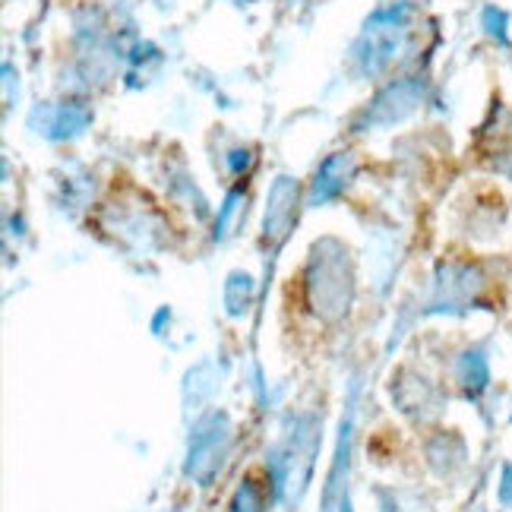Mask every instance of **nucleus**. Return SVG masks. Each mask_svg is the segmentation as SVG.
I'll return each mask as SVG.
<instances>
[{"label":"nucleus","instance_id":"obj_7","mask_svg":"<svg viewBox=\"0 0 512 512\" xmlns=\"http://www.w3.org/2000/svg\"><path fill=\"white\" fill-rule=\"evenodd\" d=\"M253 298V282H250V275H231L228 285H225V307L231 317H238V313L247 310Z\"/></svg>","mask_w":512,"mask_h":512},{"label":"nucleus","instance_id":"obj_1","mask_svg":"<svg viewBox=\"0 0 512 512\" xmlns=\"http://www.w3.org/2000/svg\"><path fill=\"white\" fill-rule=\"evenodd\" d=\"M310 304L320 313L323 320H339L348 313L354 282H351V269L345 263V256H323L317 253L310 263Z\"/></svg>","mask_w":512,"mask_h":512},{"label":"nucleus","instance_id":"obj_10","mask_svg":"<svg viewBox=\"0 0 512 512\" xmlns=\"http://www.w3.org/2000/svg\"><path fill=\"white\" fill-rule=\"evenodd\" d=\"M497 500L503 506H512V462H503L500 468V487H497Z\"/></svg>","mask_w":512,"mask_h":512},{"label":"nucleus","instance_id":"obj_5","mask_svg":"<svg viewBox=\"0 0 512 512\" xmlns=\"http://www.w3.org/2000/svg\"><path fill=\"white\" fill-rule=\"evenodd\" d=\"M456 380L465 389L468 399H481V392L490 386V361L484 348H468L456 361Z\"/></svg>","mask_w":512,"mask_h":512},{"label":"nucleus","instance_id":"obj_8","mask_svg":"<svg viewBox=\"0 0 512 512\" xmlns=\"http://www.w3.org/2000/svg\"><path fill=\"white\" fill-rule=\"evenodd\" d=\"M481 23H484L487 35H494L500 45H509V32H506V26H509V16H506L500 7H484V13H481Z\"/></svg>","mask_w":512,"mask_h":512},{"label":"nucleus","instance_id":"obj_4","mask_svg":"<svg viewBox=\"0 0 512 512\" xmlns=\"http://www.w3.org/2000/svg\"><path fill=\"white\" fill-rule=\"evenodd\" d=\"M294 196H298V187H294L291 177H279L269 193V209H266V238L272 244H279L294 219Z\"/></svg>","mask_w":512,"mask_h":512},{"label":"nucleus","instance_id":"obj_2","mask_svg":"<svg viewBox=\"0 0 512 512\" xmlns=\"http://www.w3.org/2000/svg\"><path fill=\"white\" fill-rule=\"evenodd\" d=\"M231 443V427L225 415H206L193 430L190 456H187V475L200 484H209L212 475L219 471L225 452Z\"/></svg>","mask_w":512,"mask_h":512},{"label":"nucleus","instance_id":"obj_6","mask_svg":"<svg viewBox=\"0 0 512 512\" xmlns=\"http://www.w3.org/2000/svg\"><path fill=\"white\" fill-rule=\"evenodd\" d=\"M351 174H354V159H351V155H345V152L332 155V159L320 168L317 184H313V203H323V200H329V196H336L348 184Z\"/></svg>","mask_w":512,"mask_h":512},{"label":"nucleus","instance_id":"obj_9","mask_svg":"<svg viewBox=\"0 0 512 512\" xmlns=\"http://www.w3.org/2000/svg\"><path fill=\"white\" fill-rule=\"evenodd\" d=\"M231 512H263V500H260V494H256L253 481L241 484L238 497H234V503H231Z\"/></svg>","mask_w":512,"mask_h":512},{"label":"nucleus","instance_id":"obj_3","mask_svg":"<svg viewBox=\"0 0 512 512\" xmlns=\"http://www.w3.org/2000/svg\"><path fill=\"white\" fill-rule=\"evenodd\" d=\"M484 279L475 266L468 263H446L440 266V282H437V304L433 310H468L475 304L478 291H481Z\"/></svg>","mask_w":512,"mask_h":512}]
</instances>
